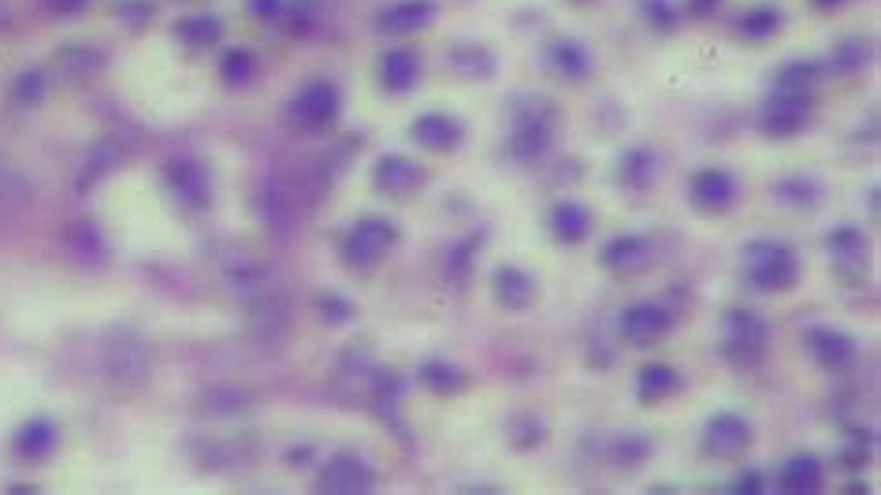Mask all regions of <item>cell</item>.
Instances as JSON below:
<instances>
[{
	"label": "cell",
	"mask_w": 881,
	"mask_h": 495,
	"mask_svg": "<svg viewBox=\"0 0 881 495\" xmlns=\"http://www.w3.org/2000/svg\"><path fill=\"white\" fill-rule=\"evenodd\" d=\"M149 369H154V354L149 343L138 336L135 328L112 325L101 336V376L116 392H138L146 384Z\"/></svg>",
	"instance_id": "cell-1"
},
{
	"label": "cell",
	"mask_w": 881,
	"mask_h": 495,
	"mask_svg": "<svg viewBox=\"0 0 881 495\" xmlns=\"http://www.w3.org/2000/svg\"><path fill=\"white\" fill-rule=\"evenodd\" d=\"M554 123H558V105L551 97L528 93L514 101V135H509V154L517 160H536L551 149Z\"/></svg>",
	"instance_id": "cell-2"
},
{
	"label": "cell",
	"mask_w": 881,
	"mask_h": 495,
	"mask_svg": "<svg viewBox=\"0 0 881 495\" xmlns=\"http://www.w3.org/2000/svg\"><path fill=\"white\" fill-rule=\"evenodd\" d=\"M744 276L755 290H789L800 279V261L781 242H752L744 250Z\"/></svg>",
	"instance_id": "cell-3"
},
{
	"label": "cell",
	"mask_w": 881,
	"mask_h": 495,
	"mask_svg": "<svg viewBox=\"0 0 881 495\" xmlns=\"http://www.w3.org/2000/svg\"><path fill=\"white\" fill-rule=\"evenodd\" d=\"M395 242H398L395 224L384 220V217H362L350 231L343 235L339 254L350 268H373L395 250Z\"/></svg>",
	"instance_id": "cell-4"
},
{
	"label": "cell",
	"mask_w": 881,
	"mask_h": 495,
	"mask_svg": "<svg viewBox=\"0 0 881 495\" xmlns=\"http://www.w3.org/2000/svg\"><path fill=\"white\" fill-rule=\"evenodd\" d=\"M339 112H343V97H339V86L335 82H309V86H301L298 93H294V101H290V120L301 127L306 135H324V131H331L335 120H339Z\"/></svg>",
	"instance_id": "cell-5"
},
{
	"label": "cell",
	"mask_w": 881,
	"mask_h": 495,
	"mask_svg": "<svg viewBox=\"0 0 881 495\" xmlns=\"http://www.w3.org/2000/svg\"><path fill=\"white\" fill-rule=\"evenodd\" d=\"M165 187L187 212H205L212 206V182L198 157L165 160Z\"/></svg>",
	"instance_id": "cell-6"
},
{
	"label": "cell",
	"mask_w": 881,
	"mask_h": 495,
	"mask_svg": "<svg viewBox=\"0 0 881 495\" xmlns=\"http://www.w3.org/2000/svg\"><path fill=\"white\" fill-rule=\"evenodd\" d=\"M770 325L755 309H729L725 314V354L733 365H755L766 354Z\"/></svg>",
	"instance_id": "cell-7"
},
{
	"label": "cell",
	"mask_w": 881,
	"mask_h": 495,
	"mask_svg": "<svg viewBox=\"0 0 881 495\" xmlns=\"http://www.w3.org/2000/svg\"><path fill=\"white\" fill-rule=\"evenodd\" d=\"M811 112V90H789V86H778L770 93L766 109H763V131L774 138H789L803 131Z\"/></svg>",
	"instance_id": "cell-8"
},
{
	"label": "cell",
	"mask_w": 881,
	"mask_h": 495,
	"mask_svg": "<svg viewBox=\"0 0 881 495\" xmlns=\"http://www.w3.org/2000/svg\"><path fill=\"white\" fill-rule=\"evenodd\" d=\"M803 347H808L814 365H822V369H830V373H844L848 365L855 362V354H859L855 339L848 336V331L830 328V325L808 328V336H803Z\"/></svg>",
	"instance_id": "cell-9"
},
{
	"label": "cell",
	"mask_w": 881,
	"mask_h": 495,
	"mask_svg": "<svg viewBox=\"0 0 881 495\" xmlns=\"http://www.w3.org/2000/svg\"><path fill=\"white\" fill-rule=\"evenodd\" d=\"M317 484H320V492H343V495L368 492L376 484V469L368 466L365 458L350 455V451H339V455H331L324 462Z\"/></svg>",
	"instance_id": "cell-10"
},
{
	"label": "cell",
	"mask_w": 881,
	"mask_h": 495,
	"mask_svg": "<svg viewBox=\"0 0 881 495\" xmlns=\"http://www.w3.org/2000/svg\"><path fill=\"white\" fill-rule=\"evenodd\" d=\"M703 444L717 458H741L752 447V425L736 414H717L703 428Z\"/></svg>",
	"instance_id": "cell-11"
},
{
	"label": "cell",
	"mask_w": 881,
	"mask_h": 495,
	"mask_svg": "<svg viewBox=\"0 0 881 495\" xmlns=\"http://www.w3.org/2000/svg\"><path fill=\"white\" fill-rule=\"evenodd\" d=\"M689 198L700 212H725L736 198V182L722 168H703L689 182Z\"/></svg>",
	"instance_id": "cell-12"
},
{
	"label": "cell",
	"mask_w": 881,
	"mask_h": 495,
	"mask_svg": "<svg viewBox=\"0 0 881 495\" xmlns=\"http://www.w3.org/2000/svg\"><path fill=\"white\" fill-rule=\"evenodd\" d=\"M670 314L655 303H640V306H628L622 314V339L628 347H651L655 339H662L670 331Z\"/></svg>",
	"instance_id": "cell-13"
},
{
	"label": "cell",
	"mask_w": 881,
	"mask_h": 495,
	"mask_svg": "<svg viewBox=\"0 0 881 495\" xmlns=\"http://www.w3.org/2000/svg\"><path fill=\"white\" fill-rule=\"evenodd\" d=\"M409 135H413V142L424 146V149H432V154H451V149L462 146L465 127L454 120V116H447V112H428V116H420V120L409 127Z\"/></svg>",
	"instance_id": "cell-14"
},
{
	"label": "cell",
	"mask_w": 881,
	"mask_h": 495,
	"mask_svg": "<svg viewBox=\"0 0 881 495\" xmlns=\"http://www.w3.org/2000/svg\"><path fill=\"white\" fill-rule=\"evenodd\" d=\"M373 179H376V190L390 194V198H409L413 190H420L424 171H420L417 165H413V160H406V157L387 154V157H379V160H376Z\"/></svg>",
	"instance_id": "cell-15"
},
{
	"label": "cell",
	"mask_w": 881,
	"mask_h": 495,
	"mask_svg": "<svg viewBox=\"0 0 881 495\" xmlns=\"http://www.w3.org/2000/svg\"><path fill=\"white\" fill-rule=\"evenodd\" d=\"M435 19V0H398V4L384 8L376 16L379 34H413L424 30Z\"/></svg>",
	"instance_id": "cell-16"
},
{
	"label": "cell",
	"mask_w": 881,
	"mask_h": 495,
	"mask_svg": "<svg viewBox=\"0 0 881 495\" xmlns=\"http://www.w3.org/2000/svg\"><path fill=\"white\" fill-rule=\"evenodd\" d=\"M492 287H495V298L506 309H528L532 303H536V279H532L525 268H517V265L495 268Z\"/></svg>",
	"instance_id": "cell-17"
},
{
	"label": "cell",
	"mask_w": 881,
	"mask_h": 495,
	"mask_svg": "<svg viewBox=\"0 0 881 495\" xmlns=\"http://www.w3.org/2000/svg\"><path fill=\"white\" fill-rule=\"evenodd\" d=\"M57 425L49 422V417H30L27 425H19L16 433V458L23 462H41L52 455V447H57Z\"/></svg>",
	"instance_id": "cell-18"
},
{
	"label": "cell",
	"mask_w": 881,
	"mask_h": 495,
	"mask_svg": "<svg viewBox=\"0 0 881 495\" xmlns=\"http://www.w3.org/2000/svg\"><path fill=\"white\" fill-rule=\"evenodd\" d=\"M681 387V373L666 362H647L636 376V399L644 406H655L662 399H670L673 392Z\"/></svg>",
	"instance_id": "cell-19"
},
{
	"label": "cell",
	"mask_w": 881,
	"mask_h": 495,
	"mask_svg": "<svg viewBox=\"0 0 881 495\" xmlns=\"http://www.w3.org/2000/svg\"><path fill=\"white\" fill-rule=\"evenodd\" d=\"M647 242L640 235H617L600 250V261L611 268V273H640L647 265Z\"/></svg>",
	"instance_id": "cell-20"
},
{
	"label": "cell",
	"mask_w": 881,
	"mask_h": 495,
	"mask_svg": "<svg viewBox=\"0 0 881 495\" xmlns=\"http://www.w3.org/2000/svg\"><path fill=\"white\" fill-rule=\"evenodd\" d=\"M587 231H592V212L584 206H576V201H558V206L551 209V235L558 242H584Z\"/></svg>",
	"instance_id": "cell-21"
},
{
	"label": "cell",
	"mask_w": 881,
	"mask_h": 495,
	"mask_svg": "<svg viewBox=\"0 0 881 495\" xmlns=\"http://www.w3.org/2000/svg\"><path fill=\"white\" fill-rule=\"evenodd\" d=\"M417 75H420L417 52H409V49H395L379 60V82H384V90L390 93H406L409 86L417 82Z\"/></svg>",
	"instance_id": "cell-22"
},
{
	"label": "cell",
	"mask_w": 881,
	"mask_h": 495,
	"mask_svg": "<svg viewBox=\"0 0 881 495\" xmlns=\"http://www.w3.org/2000/svg\"><path fill=\"white\" fill-rule=\"evenodd\" d=\"M778 484L785 492H819L822 488V462L814 455H792L778 473Z\"/></svg>",
	"instance_id": "cell-23"
},
{
	"label": "cell",
	"mask_w": 881,
	"mask_h": 495,
	"mask_svg": "<svg viewBox=\"0 0 881 495\" xmlns=\"http://www.w3.org/2000/svg\"><path fill=\"white\" fill-rule=\"evenodd\" d=\"M220 34H224V27H220V19H216V16H190V19H179V23H176V38L190 52H201V49L216 46Z\"/></svg>",
	"instance_id": "cell-24"
},
{
	"label": "cell",
	"mask_w": 881,
	"mask_h": 495,
	"mask_svg": "<svg viewBox=\"0 0 881 495\" xmlns=\"http://www.w3.org/2000/svg\"><path fill=\"white\" fill-rule=\"evenodd\" d=\"M659 176V160L651 149L644 146H636V149H628L625 160H622V182L625 187H633V190H647L651 182H655Z\"/></svg>",
	"instance_id": "cell-25"
},
{
	"label": "cell",
	"mask_w": 881,
	"mask_h": 495,
	"mask_svg": "<svg viewBox=\"0 0 881 495\" xmlns=\"http://www.w3.org/2000/svg\"><path fill=\"white\" fill-rule=\"evenodd\" d=\"M551 68L562 75V79H584L587 68H592V60H587V52L576 46V41H558V46H551Z\"/></svg>",
	"instance_id": "cell-26"
},
{
	"label": "cell",
	"mask_w": 881,
	"mask_h": 495,
	"mask_svg": "<svg viewBox=\"0 0 881 495\" xmlns=\"http://www.w3.org/2000/svg\"><path fill=\"white\" fill-rule=\"evenodd\" d=\"M420 380L428 384L432 392L447 395V392H462V387H465V373L458 369V365H451V362H443V358H432V362L420 365Z\"/></svg>",
	"instance_id": "cell-27"
},
{
	"label": "cell",
	"mask_w": 881,
	"mask_h": 495,
	"mask_svg": "<svg viewBox=\"0 0 881 495\" xmlns=\"http://www.w3.org/2000/svg\"><path fill=\"white\" fill-rule=\"evenodd\" d=\"M63 242L71 246L75 254L82 257V261H97V257L105 254V242H101V231L93 228V224H68V231H63Z\"/></svg>",
	"instance_id": "cell-28"
},
{
	"label": "cell",
	"mask_w": 881,
	"mask_h": 495,
	"mask_svg": "<svg viewBox=\"0 0 881 495\" xmlns=\"http://www.w3.org/2000/svg\"><path fill=\"white\" fill-rule=\"evenodd\" d=\"M46 90H49L46 71L30 68V71H23V75H19V79L12 82V90H8V101L19 105V109H30V105H38L41 97H46Z\"/></svg>",
	"instance_id": "cell-29"
},
{
	"label": "cell",
	"mask_w": 881,
	"mask_h": 495,
	"mask_svg": "<svg viewBox=\"0 0 881 495\" xmlns=\"http://www.w3.org/2000/svg\"><path fill=\"white\" fill-rule=\"evenodd\" d=\"M257 75V60H254V52L249 49H231V52H224V60H220V79L227 86H246L249 79Z\"/></svg>",
	"instance_id": "cell-30"
},
{
	"label": "cell",
	"mask_w": 881,
	"mask_h": 495,
	"mask_svg": "<svg viewBox=\"0 0 881 495\" xmlns=\"http://www.w3.org/2000/svg\"><path fill=\"white\" fill-rule=\"evenodd\" d=\"M454 68H458L462 75H476V79H487V75L495 71V60H492V52L481 49V46H458L454 49Z\"/></svg>",
	"instance_id": "cell-31"
},
{
	"label": "cell",
	"mask_w": 881,
	"mask_h": 495,
	"mask_svg": "<svg viewBox=\"0 0 881 495\" xmlns=\"http://www.w3.org/2000/svg\"><path fill=\"white\" fill-rule=\"evenodd\" d=\"M867 458H870V433H863V428H852V433L844 436L837 462H841L844 469H863Z\"/></svg>",
	"instance_id": "cell-32"
},
{
	"label": "cell",
	"mask_w": 881,
	"mask_h": 495,
	"mask_svg": "<svg viewBox=\"0 0 881 495\" xmlns=\"http://www.w3.org/2000/svg\"><path fill=\"white\" fill-rule=\"evenodd\" d=\"M778 27H781V16L774 8H752V12L741 16V30L748 38H770V34H778Z\"/></svg>",
	"instance_id": "cell-33"
},
{
	"label": "cell",
	"mask_w": 881,
	"mask_h": 495,
	"mask_svg": "<svg viewBox=\"0 0 881 495\" xmlns=\"http://www.w3.org/2000/svg\"><path fill=\"white\" fill-rule=\"evenodd\" d=\"M97 60H101V52L97 49H86V46H68V49H60V68L68 71V75H90L97 68Z\"/></svg>",
	"instance_id": "cell-34"
},
{
	"label": "cell",
	"mask_w": 881,
	"mask_h": 495,
	"mask_svg": "<svg viewBox=\"0 0 881 495\" xmlns=\"http://www.w3.org/2000/svg\"><path fill=\"white\" fill-rule=\"evenodd\" d=\"M830 250L833 257H841L844 265H855L859 257H863V235L852 231V228H841L830 235Z\"/></svg>",
	"instance_id": "cell-35"
},
{
	"label": "cell",
	"mask_w": 881,
	"mask_h": 495,
	"mask_svg": "<svg viewBox=\"0 0 881 495\" xmlns=\"http://www.w3.org/2000/svg\"><path fill=\"white\" fill-rule=\"evenodd\" d=\"M814 82H819V68L814 63H789V68H781L778 75V86H789V90H814Z\"/></svg>",
	"instance_id": "cell-36"
},
{
	"label": "cell",
	"mask_w": 881,
	"mask_h": 495,
	"mask_svg": "<svg viewBox=\"0 0 881 495\" xmlns=\"http://www.w3.org/2000/svg\"><path fill=\"white\" fill-rule=\"evenodd\" d=\"M116 157H119V149L116 146H97L93 149V157L86 160V168H82V179H79V187H93L97 179H101V171H108L116 165Z\"/></svg>",
	"instance_id": "cell-37"
},
{
	"label": "cell",
	"mask_w": 881,
	"mask_h": 495,
	"mask_svg": "<svg viewBox=\"0 0 881 495\" xmlns=\"http://www.w3.org/2000/svg\"><path fill=\"white\" fill-rule=\"evenodd\" d=\"M509 439H514V447L528 451V447H536L540 439H543V428H540L536 417L521 414V417H514V422H509Z\"/></svg>",
	"instance_id": "cell-38"
},
{
	"label": "cell",
	"mask_w": 881,
	"mask_h": 495,
	"mask_svg": "<svg viewBox=\"0 0 881 495\" xmlns=\"http://www.w3.org/2000/svg\"><path fill=\"white\" fill-rule=\"evenodd\" d=\"M476 250H481V239H476V235H469V239H465L458 250L451 254V268H454V273H469V261H473Z\"/></svg>",
	"instance_id": "cell-39"
},
{
	"label": "cell",
	"mask_w": 881,
	"mask_h": 495,
	"mask_svg": "<svg viewBox=\"0 0 881 495\" xmlns=\"http://www.w3.org/2000/svg\"><path fill=\"white\" fill-rule=\"evenodd\" d=\"M320 314L328 317V320H346V317H350V306H346L339 295H324Z\"/></svg>",
	"instance_id": "cell-40"
},
{
	"label": "cell",
	"mask_w": 881,
	"mask_h": 495,
	"mask_svg": "<svg viewBox=\"0 0 881 495\" xmlns=\"http://www.w3.org/2000/svg\"><path fill=\"white\" fill-rule=\"evenodd\" d=\"M86 4H90V0H46V8L52 16H79Z\"/></svg>",
	"instance_id": "cell-41"
},
{
	"label": "cell",
	"mask_w": 881,
	"mask_h": 495,
	"mask_svg": "<svg viewBox=\"0 0 881 495\" xmlns=\"http://www.w3.org/2000/svg\"><path fill=\"white\" fill-rule=\"evenodd\" d=\"M249 12L260 19H276L283 12V0H249Z\"/></svg>",
	"instance_id": "cell-42"
},
{
	"label": "cell",
	"mask_w": 881,
	"mask_h": 495,
	"mask_svg": "<svg viewBox=\"0 0 881 495\" xmlns=\"http://www.w3.org/2000/svg\"><path fill=\"white\" fill-rule=\"evenodd\" d=\"M647 16H651V19H659L662 27H670V23H673V12L666 8V0H647Z\"/></svg>",
	"instance_id": "cell-43"
},
{
	"label": "cell",
	"mask_w": 881,
	"mask_h": 495,
	"mask_svg": "<svg viewBox=\"0 0 881 495\" xmlns=\"http://www.w3.org/2000/svg\"><path fill=\"white\" fill-rule=\"evenodd\" d=\"M759 488H763L759 473H741V481H736V492H759Z\"/></svg>",
	"instance_id": "cell-44"
},
{
	"label": "cell",
	"mask_w": 881,
	"mask_h": 495,
	"mask_svg": "<svg viewBox=\"0 0 881 495\" xmlns=\"http://www.w3.org/2000/svg\"><path fill=\"white\" fill-rule=\"evenodd\" d=\"M714 4H717V0H692V12H695V16H703V12H711Z\"/></svg>",
	"instance_id": "cell-45"
},
{
	"label": "cell",
	"mask_w": 881,
	"mask_h": 495,
	"mask_svg": "<svg viewBox=\"0 0 881 495\" xmlns=\"http://www.w3.org/2000/svg\"><path fill=\"white\" fill-rule=\"evenodd\" d=\"M814 4H822V8H833V4H841V0H814Z\"/></svg>",
	"instance_id": "cell-46"
}]
</instances>
